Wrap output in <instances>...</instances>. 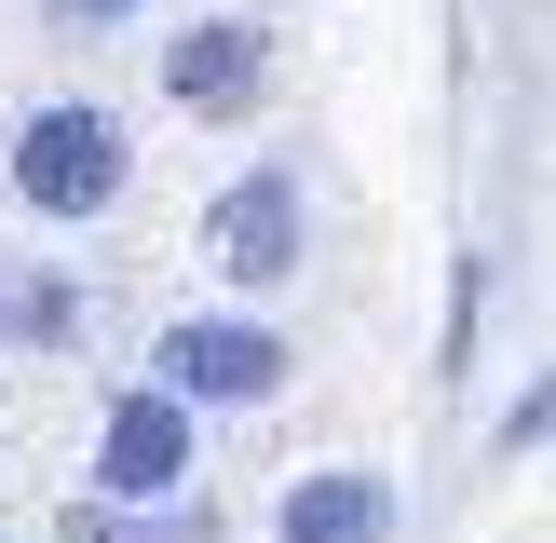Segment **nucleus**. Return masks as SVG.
<instances>
[{
    "label": "nucleus",
    "mask_w": 556,
    "mask_h": 543,
    "mask_svg": "<svg viewBox=\"0 0 556 543\" xmlns=\"http://www.w3.org/2000/svg\"><path fill=\"white\" fill-rule=\"evenodd\" d=\"M41 14H54V27H81V41H96V27H136V14H150V0H41Z\"/></svg>",
    "instance_id": "8"
},
{
    "label": "nucleus",
    "mask_w": 556,
    "mask_h": 543,
    "mask_svg": "<svg viewBox=\"0 0 556 543\" xmlns=\"http://www.w3.org/2000/svg\"><path fill=\"white\" fill-rule=\"evenodd\" d=\"M258 68H271V41L244 14H190L177 41H163V96H177L190 123H231V109L258 96Z\"/></svg>",
    "instance_id": "5"
},
{
    "label": "nucleus",
    "mask_w": 556,
    "mask_h": 543,
    "mask_svg": "<svg viewBox=\"0 0 556 543\" xmlns=\"http://www.w3.org/2000/svg\"><path fill=\"white\" fill-rule=\"evenodd\" d=\"M150 394H177L190 421H204V407H271L286 394V340H271L258 313H177L150 340Z\"/></svg>",
    "instance_id": "2"
},
{
    "label": "nucleus",
    "mask_w": 556,
    "mask_h": 543,
    "mask_svg": "<svg viewBox=\"0 0 556 543\" xmlns=\"http://www.w3.org/2000/svg\"><path fill=\"white\" fill-rule=\"evenodd\" d=\"M177 489H190V407L123 380L96 407V503H177Z\"/></svg>",
    "instance_id": "4"
},
{
    "label": "nucleus",
    "mask_w": 556,
    "mask_h": 543,
    "mask_svg": "<svg viewBox=\"0 0 556 543\" xmlns=\"http://www.w3.org/2000/svg\"><path fill=\"white\" fill-rule=\"evenodd\" d=\"M0 326H14V353H68L81 340V286L68 272H27V286H0Z\"/></svg>",
    "instance_id": "7"
},
{
    "label": "nucleus",
    "mask_w": 556,
    "mask_h": 543,
    "mask_svg": "<svg viewBox=\"0 0 556 543\" xmlns=\"http://www.w3.org/2000/svg\"><path fill=\"white\" fill-rule=\"evenodd\" d=\"M0 177H14L27 217H109L136 190V136L96 96H27L14 136H0Z\"/></svg>",
    "instance_id": "1"
},
{
    "label": "nucleus",
    "mask_w": 556,
    "mask_h": 543,
    "mask_svg": "<svg viewBox=\"0 0 556 543\" xmlns=\"http://www.w3.org/2000/svg\"><path fill=\"white\" fill-rule=\"evenodd\" d=\"M204 258H217V286H231V299L299 286V258H313V204H299L286 163H244V177L204 204Z\"/></svg>",
    "instance_id": "3"
},
{
    "label": "nucleus",
    "mask_w": 556,
    "mask_h": 543,
    "mask_svg": "<svg viewBox=\"0 0 556 543\" xmlns=\"http://www.w3.org/2000/svg\"><path fill=\"white\" fill-rule=\"evenodd\" d=\"M271 543H394V476H353V462L299 476L271 503Z\"/></svg>",
    "instance_id": "6"
}]
</instances>
